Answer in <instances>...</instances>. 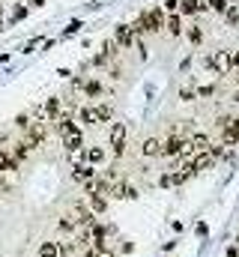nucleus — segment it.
Returning <instances> with one entry per match:
<instances>
[{"instance_id":"f257e3e1","label":"nucleus","mask_w":239,"mask_h":257,"mask_svg":"<svg viewBox=\"0 0 239 257\" xmlns=\"http://www.w3.org/2000/svg\"><path fill=\"white\" fill-rule=\"evenodd\" d=\"M165 9L162 6H153V9H147L141 18H135V24H132V30L138 33V36H144V33H159V30H165Z\"/></svg>"},{"instance_id":"f03ea898","label":"nucleus","mask_w":239,"mask_h":257,"mask_svg":"<svg viewBox=\"0 0 239 257\" xmlns=\"http://www.w3.org/2000/svg\"><path fill=\"white\" fill-rule=\"evenodd\" d=\"M218 126H221V144L224 147L239 144V117H218Z\"/></svg>"},{"instance_id":"7ed1b4c3","label":"nucleus","mask_w":239,"mask_h":257,"mask_svg":"<svg viewBox=\"0 0 239 257\" xmlns=\"http://www.w3.org/2000/svg\"><path fill=\"white\" fill-rule=\"evenodd\" d=\"M114 42H117V48H138V45H144L141 36L132 30V24H120L117 33H114Z\"/></svg>"},{"instance_id":"20e7f679","label":"nucleus","mask_w":239,"mask_h":257,"mask_svg":"<svg viewBox=\"0 0 239 257\" xmlns=\"http://www.w3.org/2000/svg\"><path fill=\"white\" fill-rule=\"evenodd\" d=\"M108 141H111V150H114V156H123L126 153V123H111L108 128Z\"/></svg>"},{"instance_id":"39448f33","label":"nucleus","mask_w":239,"mask_h":257,"mask_svg":"<svg viewBox=\"0 0 239 257\" xmlns=\"http://www.w3.org/2000/svg\"><path fill=\"white\" fill-rule=\"evenodd\" d=\"M45 138H48V123L36 117V123H30V126H27V138H24V141H27L30 147H42V144H45Z\"/></svg>"},{"instance_id":"423d86ee","label":"nucleus","mask_w":239,"mask_h":257,"mask_svg":"<svg viewBox=\"0 0 239 257\" xmlns=\"http://www.w3.org/2000/svg\"><path fill=\"white\" fill-rule=\"evenodd\" d=\"M206 69H212L215 75H227L230 72V51H212L206 57Z\"/></svg>"},{"instance_id":"0eeeda50","label":"nucleus","mask_w":239,"mask_h":257,"mask_svg":"<svg viewBox=\"0 0 239 257\" xmlns=\"http://www.w3.org/2000/svg\"><path fill=\"white\" fill-rule=\"evenodd\" d=\"M72 177H75L81 186H87V189H90V186L96 183V168H93V165H87V162H75Z\"/></svg>"},{"instance_id":"6e6552de","label":"nucleus","mask_w":239,"mask_h":257,"mask_svg":"<svg viewBox=\"0 0 239 257\" xmlns=\"http://www.w3.org/2000/svg\"><path fill=\"white\" fill-rule=\"evenodd\" d=\"M185 138H179V135H171L168 141H162V156H168V159H179L182 153H185Z\"/></svg>"},{"instance_id":"1a4fd4ad","label":"nucleus","mask_w":239,"mask_h":257,"mask_svg":"<svg viewBox=\"0 0 239 257\" xmlns=\"http://www.w3.org/2000/svg\"><path fill=\"white\" fill-rule=\"evenodd\" d=\"M63 147H66L69 156H81V153H84V132L78 128V132L66 135V138H63Z\"/></svg>"},{"instance_id":"9d476101","label":"nucleus","mask_w":239,"mask_h":257,"mask_svg":"<svg viewBox=\"0 0 239 257\" xmlns=\"http://www.w3.org/2000/svg\"><path fill=\"white\" fill-rule=\"evenodd\" d=\"M102 120H99V108L96 105H84L81 111H78V126H99Z\"/></svg>"},{"instance_id":"9b49d317","label":"nucleus","mask_w":239,"mask_h":257,"mask_svg":"<svg viewBox=\"0 0 239 257\" xmlns=\"http://www.w3.org/2000/svg\"><path fill=\"white\" fill-rule=\"evenodd\" d=\"M165 30H168V36H174V39H179V36L185 33V21H182L179 12H174V15L165 18Z\"/></svg>"},{"instance_id":"f8f14e48","label":"nucleus","mask_w":239,"mask_h":257,"mask_svg":"<svg viewBox=\"0 0 239 257\" xmlns=\"http://www.w3.org/2000/svg\"><path fill=\"white\" fill-rule=\"evenodd\" d=\"M81 159L87 162V165H102L105 159H108V153H105V147H84V153H81Z\"/></svg>"},{"instance_id":"ddd939ff","label":"nucleus","mask_w":239,"mask_h":257,"mask_svg":"<svg viewBox=\"0 0 239 257\" xmlns=\"http://www.w3.org/2000/svg\"><path fill=\"white\" fill-rule=\"evenodd\" d=\"M81 90H84L87 99H99V96L105 93V84H102L99 78H87V81H81Z\"/></svg>"},{"instance_id":"4468645a","label":"nucleus","mask_w":239,"mask_h":257,"mask_svg":"<svg viewBox=\"0 0 239 257\" xmlns=\"http://www.w3.org/2000/svg\"><path fill=\"white\" fill-rule=\"evenodd\" d=\"M75 221H78L81 227H93V224H96V212H93L90 206L78 203V206H75Z\"/></svg>"},{"instance_id":"2eb2a0df","label":"nucleus","mask_w":239,"mask_h":257,"mask_svg":"<svg viewBox=\"0 0 239 257\" xmlns=\"http://www.w3.org/2000/svg\"><path fill=\"white\" fill-rule=\"evenodd\" d=\"M87 197H90V209H93V212H105V209H108V194L90 189V192H87Z\"/></svg>"},{"instance_id":"dca6fc26","label":"nucleus","mask_w":239,"mask_h":257,"mask_svg":"<svg viewBox=\"0 0 239 257\" xmlns=\"http://www.w3.org/2000/svg\"><path fill=\"white\" fill-rule=\"evenodd\" d=\"M12 171H18V162L12 159L6 147H0V174H12Z\"/></svg>"},{"instance_id":"f3484780","label":"nucleus","mask_w":239,"mask_h":257,"mask_svg":"<svg viewBox=\"0 0 239 257\" xmlns=\"http://www.w3.org/2000/svg\"><path fill=\"white\" fill-rule=\"evenodd\" d=\"M141 156H162V141L159 138H147L144 144H141Z\"/></svg>"},{"instance_id":"a211bd4d","label":"nucleus","mask_w":239,"mask_h":257,"mask_svg":"<svg viewBox=\"0 0 239 257\" xmlns=\"http://www.w3.org/2000/svg\"><path fill=\"white\" fill-rule=\"evenodd\" d=\"M9 153H12V159H15V162H18V165H21V162H24V159H27V156H30V153H33V147H30V144H27V141H18V144H15V147H12V150H9Z\"/></svg>"},{"instance_id":"6ab92c4d","label":"nucleus","mask_w":239,"mask_h":257,"mask_svg":"<svg viewBox=\"0 0 239 257\" xmlns=\"http://www.w3.org/2000/svg\"><path fill=\"white\" fill-rule=\"evenodd\" d=\"M197 12H203L197 0H179V15H197Z\"/></svg>"},{"instance_id":"aec40b11","label":"nucleus","mask_w":239,"mask_h":257,"mask_svg":"<svg viewBox=\"0 0 239 257\" xmlns=\"http://www.w3.org/2000/svg\"><path fill=\"white\" fill-rule=\"evenodd\" d=\"M75 227H78V221H75V215H63V218L57 221V230H60V233H72Z\"/></svg>"},{"instance_id":"412c9836","label":"nucleus","mask_w":239,"mask_h":257,"mask_svg":"<svg viewBox=\"0 0 239 257\" xmlns=\"http://www.w3.org/2000/svg\"><path fill=\"white\" fill-rule=\"evenodd\" d=\"M39 257H60V245L57 242H42L39 245Z\"/></svg>"},{"instance_id":"4be33fe9","label":"nucleus","mask_w":239,"mask_h":257,"mask_svg":"<svg viewBox=\"0 0 239 257\" xmlns=\"http://www.w3.org/2000/svg\"><path fill=\"white\" fill-rule=\"evenodd\" d=\"M185 39H188V42H194V45H197V42H200V39H203V30H200V27H197V24H191V27H185Z\"/></svg>"},{"instance_id":"5701e85b","label":"nucleus","mask_w":239,"mask_h":257,"mask_svg":"<svg viewBox=\"0 0 239 257\" xmlns=\"http://www.w3.org/2000/svg\"><path fill=\"white\" fill-rule=\"evenodd\" d=\"M221 15H224V21H227V24H239V6H227Z\"/></svg>"},{"instance_id":"b1692460","label":"nucleus","mask_w":239,"mask_h":257,"mask_svg":"<svg viewBox=\"0 0 239 257\" xmlns=\"http://www.w3.org/2000/svg\"><path fill=\"white\" fill-rule=\"evenodd\" d=\"M96 108H99V120L108 123V120H111V105H96Z\"/></svg>"},{"instance_id":"393cba45","label":"nucleus","mask_w":239,"mask_h":257,"mask_svg":"<svg viewBox=\"0 0 239 257\" xmlns=\"http://www.w3.org/2000/svg\"><path fill=\"white\" fill-rule=\"evenodd\" d=\"M162 9H165V15H168V12L174 15V12H179V0H168V3L162 6Z\"/></svg>"},{"instance_id":"a878e982","label":"nucleus","mask_w":239,"mask_h":257,"mask_svg":"<svg viewBox=\"0 0 239 257\" xmlns=\"http://www.w3.org/2000/svg\"><path fill=\"white\" fill-rule=\"evenodd\" d=\"M15 126L21 128V132H27V126H30V117H27V114H21V117L15 120Z\"/></svg>"},{"instance_id":"bb28decb","label":"nucleus","mask_w":239,"mask_h":257,"mask_svg":"<svg viewBox=\"0 0 239 257\" xmlns=\"http://www.w3.org/2000/svg\"><path fill=\"white\" fill-rule=\"evenodd\" d=\"M57 245H60V257H69L72 251H75V245H72V242H66V245H63V242H57Z\"/></svg>"},{"instance_id":"cd10ccee","label":"nucleus","mask_w":239,"mask_h":257,"mask_svg":"<svg viewBox=\"0 0 239 257\" xmlns=\"http://www.w3.org/2000/svg\"><path fill=\"white\" fill-rule=\"evenodd\" d=\"M27 15V6H18V9H12V21H21Z\"/></svg>"},{"instance_id":"c85d7f7f","label":"nucleus","mask_w":239,"mask_h":257,"mask_svg":"<svg viewBox=\"0 0 239 257\" xmlns=\"http://www.w3.org/2000/svg\"><path fill=\"white\" fill-rule=\"evenodd\" d=\"M179 96H182V99H185V102H191V99H194V96H197V90H191V87H185V90H182V93H179Z\"/></svg>"},{"instance_id":"c756f323","label":"nucleus","mask_w":239,"mask_h":257,"mask_svg":"<svg viewBox=\"0 0 239 257\" xmlns=\"http://www.w3.org/2000/svg\"><path fill=\"white\" fill-rule=\"evenodd\" d=\"M84 257H102V254H99L96 248H87V251H84Z\"/></svg>"},{"instance_id":"7c9ffc66","label":"nucleus","mask_w":239,"mask_h":257,"mask_svg":"<svg viewBox=\"0 0 239 257\" xmlns=\"http://www.w3.org/2000/svg\"><path fill=\"white\" fill-rule=\"evenodd\" d=\"M45 0H27V6H42Z\"/></svg>"},{"instance_id":"2f4dec72","label":"nucleus","mask_w":239,"mask_h":257,"mask_svg":"<svg viewBox=\"0 0 239 257\" xmlns=\"http://www.w3.org/2000/svg\"><path fill=\"white\" fill-rule=\"evenodd\" d=\"M227 257H239V251L236 248H227Z\"/></svg>"},{"instance_id":"473e14b6","label":"nucleus","mask_w":239,"mask_h":257,"mask_svg":"<svg viewBox=\"0 0 239 257\" xmlns=\"http://www.w3.org/2000/svg\"><path fill=\"white\" fill-rule=\"evenodd\" d=\"M233 102H236V105H239V90H236V93H233Z\"/></svg>"},{"instance_id":"72a5a7b5","label":"nucleus","mask_w":239,"mask_h":257,"mask_svg":"<svg viewBox=\"0 0 239 257\" xmlns=\"http://www.w3.org/2000/svg\"><path fill=\"white\" fill-rule=\"evenodd\" d=\"M233 78H236V81H239V66H236V69H233Z\"/></svg>"},{"instance_id":"f704fd0d","label":"nucleus","mask_w":239,"mask_h":257,"mask_svg":"<svg viewBox=\"0 0 239 257\" xmlns=\"http://www.w3.org/2000/svg\"><path fill=\"white\" fill-rule=\"evenodd\" d=\"M0 30H3V18H0Z\"/></svg>"},{"instance_id":"c9c22d12","label":"nucleus","mask_w":239,"mask_h":257,"mask_svg":"<svg viewBox=\"0 0 239 257\" xmlns=\"http://www.w3.org/2000/svg\"><path fill=\"white\" fill-rule=\"evenodd\" d=\"M102 257H114V254H102Z\"/></svg>"},{"instance_id":"e433bc0d","label":"nucleus","mask_w":239,"mask_h":257,"mask_svg":"<svg viewBox=\"0 0 239 257\" xmlns=\"http://www.w3.org/2000/svg\"><path fill=\"white\" fill-rule=\"evenodd\" d=\"M236 245H239V239H236Z\"/></svg>"},{"instance_id":"4c0bfd02","label":"nucleus","mask_w":239,"mask_h":257,"mask_svg":"<svg viewBox=\"0 0 239 257\" xmlns=\"http://www.w3.org/2000/svg\"><path fill=\"white\" fill-rule=\"evenodd\" d=\"M15 3H18V0H15Z\"/></svg>"}]
</instances>
